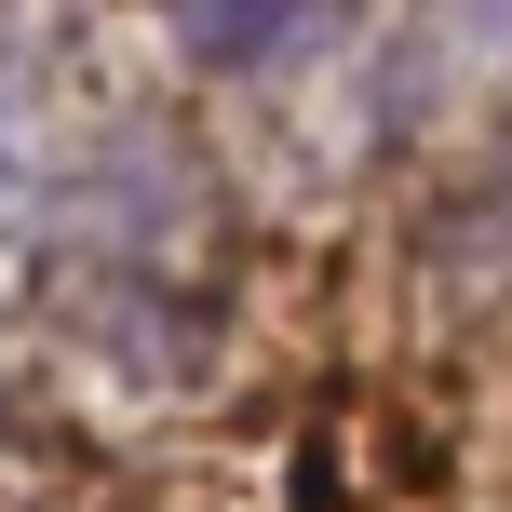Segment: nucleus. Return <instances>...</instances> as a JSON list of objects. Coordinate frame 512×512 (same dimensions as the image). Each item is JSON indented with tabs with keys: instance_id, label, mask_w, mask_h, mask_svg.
Instances as JSON below:
<instances>
[{
	"instance_id": "f257e3e1",
	"label": "nucleus",
	"mask_w": 512,
	"mask_h": 512,
	"mask_svg": "<svg viewBox=\"0 0 512 512\" xmlns=\"http://www.w3.org/2000/svg\"><path fill=\"white\" fill-rule=\"evenodd\" d=\"M378 149L445 203L512 216V0H405L378 41Z\"/></svg>"
},
{
	"instance_id": "f03ea898",
	"label": "nucleus",
	"mask_w": 512,
	"mask_h": 512,
	"mask_svg": "<svg viewBox=\"0 0 512 512\" xmlns=\"http://www.w3.org/2000/svg\"><path fill=\"white\" fill-rule=\"evenodd\" d=\"M162 41L216 81H283V68H324L337 41L364 27V0H149Z\"/></svg>"
}]
</instances>
